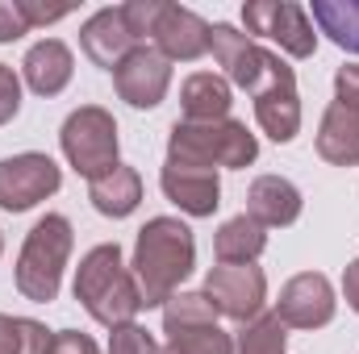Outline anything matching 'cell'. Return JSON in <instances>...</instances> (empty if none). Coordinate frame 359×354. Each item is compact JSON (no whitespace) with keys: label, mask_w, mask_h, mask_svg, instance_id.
<instances>
[{"label":"cell","mask_w":359,"mask_h":354,"mask_svg":"<svg viewBox=\"0 0 359 354\" xmlns=\"http://www.w3.org/2000/svg\"><path fill=\"white\" fill-rule=\"evenodd\" d=\"M17 4H21L29 29H34V25H55V21H63V17L72 13V4H42V0H17Z\"/></svg>","instance_id":"obj_31"},{"label":"cell","mask_w":359,"mask_h":354,"mask_svg":"<svg viewBox=\"0 0 359 354\" xmlns=\"http://www.w3.org/2000/svg\"><path fill=\"white\" fill-rule=\"evenodd\" d=\"M88 200H92V208H96L100 217L121 221V217H130V213L142 204V176H138L134 167L117 163L109 176H100V179L88 183Z\"/></svg>","instance_id":"obj_19"},{"label":"cell","mask_w":359,"mask_h":354,"mask_svg":"<svg viewBox=\"0 0 359 354\" xmlns=\"http://www.w3.org/2000/svg\"><path fill=\"white\" fill-rule=\"evenodd\" d=\"M21 113V80L8 63H0V125H8Z\"/></svg>","instance_id":"obj_29"},{"label":"cell","mask_w":359,"mask_h":354,"mask_svg":"<svg viewBox=\"0 0 359 354\" xmlns=\"http://www.w3.org/2000/svg\"><path fill=\"white\" fill-rule=\"evenodd\" d=\"M55 334L42 321L0 313V354H50Z\"/></svg>","instance_id":"obj_23"},{"label":"cell","mask_w":359,"mask_h":354,"mask_svg":"<svg viewBox=\"0 0 359 354\" xmlns=\"http://www.w3.org/2000/svg\"><path fill=\"white\" fill-rule=\"evenodd\" d=\"M318 155L330 167H355L359 163V108L347 104H330L322 113V129H318Z\"/></svg>","instance_id":"obj_18"},{"label":"cell","mask_w":359,"mask_h":354,"mask_svg":"<svg viewBox=\"0 0 359 354\" xmlns=\"http://www.w3.org/2000/svg\"><path fill=\"white\" fill-rule=\"evenodd\" d=\"M180 104H184V117L188 121H222L230 117V80L226 76H213V71H196L184 80L180 88Z\"/></svg>","instance_id":"obj_20"},{"label":"cell","mask_w":359,"mask_h":354,"mask_svg":"<svg viewBox=\"0 0 359 354\" xmlns=\"http://www.w3.org/2000/svg\"><path fill=\"white\" fill-rule=\"evenodd\" d=\"M255 121H259V129L268 134L271 142H280V146L301 134V92H297V76H292L288 63H280V55L271 63L268 80L255 92Z\"/></svg>","instance_id":"obj_9"},{"label":"cell","mask_w":359,"mask_h":354,"mask_svg":"<svg viewBox=\"0 0 359 354\" xmlns=\"http://www.w3.org/2000/svg\"><path fill=\"white\" fill-rule=\"evenodd\" d=\"M334 96H339V104L359 108V63H347L334 71Z\"/></svg>","instance_id":"obj_33"},{"label":"cell","mask_w":359,"mask_h":354,"mask_svg":"<svg viewBox=\"0 0 359 354\" xmlns=\"http://www.w3.org/2000/svg\"><path fill=\"white\" fill-rule=\"evenodd\" d=\"M243 21H247L251 38L255 34L271 38L292 59H309L318 50V34H313V21H309V8H301L292 0H251V4H243Z\"/></svg>","instance_id":"obj_6"},{"label":"cell","mask_w":359,"mask_h":354,"mask_svg":"<svg viewBox=\"0 0 359 354\" xmlns=\"http://www.w3.org/2000/svg\"><path fill=\"white\" fill-rule=\"evenodd\" d=\"M209 50H213V55H217V63L226 67V80H230V84H238V88H247L251 96L259 92V84L268 80L271 63H276V55H271V50H264L251 34H243V29L226 25V21L209 25Z\"/></svg>","instance_id":"obj_10"},{"label":"cell","mask_w":359,"mask_h":354,"mask_svg":"<svg viewBox=\"0 0 359 354\" xmlns=\"http://www.w3.org/2000/svg\"><path fill=\"white\" fill-rule=\"evenodd\" d=\"M80 46H84V55H88L96 67H104V71H117L121 67V59L138 46L130 38L126 21H121V4L92 13L88 21H84V29H80Z\"/></svg>","instance_id":"obj_16"},{"label":"cell","mask_w":359,"mask_h":354,"mask_svg":"<svg viewBox=\"0 0 359 354\" xmlns=\"http://www.w3.org/2000/svg\"><path fill=\"white\" fill-rule=\"evenodd\" d=\"M72 246L76 234L63 213H46L42 221H34L17 255V292L34 304H50L63 288V267L72 259Z\"/></svg>","instance_id":"obj_4"},{"label":"cell","mask_w":359,"mask_h":354,"mask_svg":"<svg viewBox=\"0 0 359 354\" xmlns=\"http://www.w3.org/2000/svg\"><path fill=\"white\" fill-rule=\"evenodd\" d=\"M309 21H318V29L334 46L359 55V0H313Z\"/></svg>","instance_id":"obj_22"},{"label":"cell","mask_w":359,"mask_h":354,"mask_svg":"<svg viewBox=\"0 0 359 354\" xmlns=\"http://www.w3.org/2000/svg\"><path fill=\"white\" fill-rule=\"evenodd\" d=\"M113 88L130 108H155L172 88V63L155 46H134L113 71Z\"/></svg>","instance_id":"obj_12"},{"label":"cell","mask_w":359,"mask_h":354,"mask_svg":"<svg viewBox=\"0 0 359 354\" xmlns=\"http://www.w3.org/2000/svg\"><path fill=\"white\" fill-rule=\"evenodd\" d=\"M192 267H196V238L180 217H151L138 229L130 271L138 279L147 309L168 304L176 296V288L192 275Z\"/></svg>","instance_id":"obj_1"},{"label":"cell","mask_w":359,"mask_h":354,"mask_svg":"<svg viewBox=\"0 0 359 354\" xmlns=\"http://www.w3.org/2000/svg\"><path fill=\"white\" fill-rule=\"evenodd\" d=\"M305 200L297 192V183H288L284 176H259L247 187V217L259 221L264 229H284L301 217Z\"/></svg>","instance_id":"obj_17"},{"label":"cell","mask_w":359,"mask_h":354,"mask_svg":"<svg viewBox=\"0 0 359 354\" xmlns=\"http://www.w3.org/2000/svg\"><path fill=\"white\" fill-rule=\"evenodd\" d=\"M0 255H4V238H0Z\"/></svg>","instance_id":"obj_35"},{"label":"cell","mask_w":359,"mask_h":354,"mask_svg":"<svg viewBox=\"0 0 359 354\" xmlns=\"http://www.w3.org/2000/svg\"><path fill=\"white\" fill-rule=\"evenodd\" d=\"M288 351V325L276 313H259L255 321L243 325L234 354H284Z\"/></svg>","instance_id":"obj_25"},{"label":"cell","mask_w":359,"mask_h":354,"mask_svg":"<svg viewBox=\"0 0 359 354\" xmlns=\"http://www.w3.org/2000/svg\"><path fill=\"white\" fill-rule=\"evenodd\" d=\"M255 159H259V142L234 117L176 121L172 134H168V163H180V167H205V171L230 167V171H243Z\"/></svg>","instance_id":"obj_3"},{"label":"cell","mask_w":359,"mask_h":354,"mask_svg":"<svg viewBox=\"0 0 359 354\" xmlns=\"http://www.w3.org/2000/svg\"><path fill=\"white\" fill-rule=\"evenodd\" d=\"M159 8H163V0H130V4H121V21H126L130 38H134L138 46H147V38H151V29H155Z\"/></svg>","instance_id":"obj_27"},{"label":"cell","mask_w":359,"mask_h":354,"mask_svg":"<svg viewBox=\"0 0 359 354\" xmlns=\"http://www.w3.org/2000/svg\"><path fill=\"white\" fill-rule=\"evenodd\" d=\"M25 34H29V21H25L21 4H17V0H0V46L17 42V38H25Z\"/></svg>","instance_id":"obj_30"},{"label":"cell","mask_w":359,"mask_h":354,"mask_svg":"<svg viewBox=\"0 0 359 354\" xmlns=\"http://www.w3.org/2000/svg\"><path fill=\"white\" fill-rule=\"evenodd\" d=\"M72 292L84 304V313H88L96 325H104V330L130 325L147 309L142 304V292H138V279L126 267V255H121L117 242H100V246H92L88 255L80 259Z\"/></svg>","instance_id":"obj_2"},{"label":"cell","mask_w":359,"mask_h":354,"mask_svg":"<svg viewBox=\"0 0 359 354\" xmlns=\"http://www.w3.org/2000/svg\"><path fill=\"white\" fill-rule=\"evenodd\" d=\"M151 42H155V50L168 63H196L209 50V21L196 17L184 4H168L163 0V8L155 17V29H151Z\"/></svg>","instance_id":"obj_13"},{"label":"cell","mask_w":359,"mask_h":354,"mask_svg":"<svg viewBox=\"0 0 359 354\" xmlns=\"http://www.w3.org/2000/svg\"><path fill=\"white\" fill-rule=\"evenodd\" d=\"M159 183H163V196L176 204L180 213H188V217H213L217 204H222V179H217V171L168 163Z\"/></svg>","instance_id":"obj_14"},{"label":"cell","mask_w":359,"mask_h":354,"mask_svg":"<svg viewBox=\"0 0 359 354\" xmlns=\"http://www.w3.org/2000/svg\"><path fill=\"white\" fill-rule=\"evenodd\" d=\"M63 187V171L50 155H13L0 159V208L4 213H25L34 204H42L46 196H55Z\"/></svg>","instance_id":"obj_8"},{"label":"cell","mask_w":359,"mask_h":354,"mask_svg":"<svg viewBox=\"0 0 359 354\" xmlns=\"http://www.w3.org/2000/svg\"><path fill=\"white\" fill-rule=\"evenodd\" d=\"M21 76H25L29 92H38V96H59V92L72 84V76H76V55H72V46L59 42V38H42L38 46L25 50Z\"/></svg>","instance_id":"obj_15"},{"label":"cell","mask_w":359,"mask_h":354,"mask_svg":"<svg viewBox=\"0 0 359 354\" xmlns=\"http://www.w3.org/2000/svg\"><path fill=\"white\" fill-rule=\"evenodd\" d=\"M205 296L213 300L217 317L230 321H255L268 300V275L255 263H222L205 275Z\"/></svg>","instance_id":"obj_7"},{"label":"cell","mask_w":359,"mask_h":354,"mask_svg":"<svg viewBox=\"0 0 359 354\" xmlns=\"http://www.w3.org/2000/svg\"><path fill=\"white\" fill-rule=\"evenodd\" d=\"M163 354H234V338L222 325H196V330L168 334Z\"/></svg>","instance_id":"obj_26"},{"label":"cell","mask_w":359,"mask_h":354,"mask_svg":"<svg viewBox=\"0 0 359 354\" xmlns=\"http://www.w3.org/2000/svg\"><path fill=\"white\" fill-rule=\"evenodd\" d=\"M264 250H268V229H264L259 221H251L247 213H243V217H230V221L213 234V255H217V263H255Z\"/></svg>","instance_id":"obj_21"},{"label":"cell","mask_w":359,"mask_h":354,"mask_svg":"<svg viewBox=\"0 0 359 354\" xmlns=\"http://www.w3.org/2000/svg\"><path fill=\"white\" fill-rule=\"evenodd\" d=\"M50 354H100V346L80 330H59L55 342H50Z\"/></svg>","instance_id":"obj_32"},{"label":"cell","mask_w":359,"mask_h":354,"mask_svg":"<svg viewBox=\"0 0 359 354\" xmlns=\"http://www.w3.org/2000/svg\"><path fill=\"white\" fill-rule=\"evenodd\" d=\"M59 146H63V159L88 179H100L117 167V150H121V138H117V121L109 108L100 104H84L76 108L63 129H59Z\"/></svg>","instance_id":"obj_5"},{"label":"cell","mask_w":359,"mask_h":354,"mask_svg":"<svg viewBox=\"0 0 359 354\" xmlns=\"http://www.w3.org/2000/svg\"><path fill=\"white\" fill-rule=\"evenodd\" d=\"M196 325H217V309L205 292H176L163 304V330L180 334V330H196Z\"/></svg>","instance_id":"obj_24"},{"label":"cell","mask_w":359,"mask_h":354,"mask_svg":"<svg viewBox=\"0 0 359 354\" xmlns=\"http://www.w3.org/2000/svg\"><path fill=\"white\" fill-rule=\"evenodd\" d=\"M276 317L288 330H322L334 321V288L322 271H301L280 288Z\"/></svg>","instance_id":"obj_11"},{"label":"cell","mask_w":359,"mask_h":354,"mask_svg":"<svg viewBox=\"0 0 359 354\" xmlns=\"http://www.w3.org/2000/svg\"><path fill=\"white\" fill-rule=\"evenodd\" d=\"M343 296H347V304L359 313V259L347 263V271H343Z\"/></svg>","instance_id":"obj_34"},{"label":"cell","mask_w":359,"mask_h":354,"mask_svg":"<svg viewBox=\"0 0 359 354\" xmlns=\"http://www.w3.org/2000/svg\"><path fill=\"white\" fill-rule=\"evenodd\" d=\"M109 354H163V346L138 321H130V325H117L109 334Z\"/></svg>","instance_id":"obj_28"}]
</instances>
